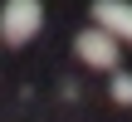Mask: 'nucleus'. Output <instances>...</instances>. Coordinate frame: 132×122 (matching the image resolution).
Segmentation results:
<instances>
[{
    "mask_svg": "<svg viewBox=\"0 0 132 122\" xmlns=\"http://www.w3.org/2000/svg\"><path fill=\"white\" fill-rule=\"evenodd\" d=\"M93 24L113 39H132V5L127 0H93Z\"/></svg>",
    "mask_w": 132,
    "mask_h": 122,
    "instance_id": "nucleus-3",
    "label": "nucleus"
},
{
    "mask_svg": "<svg viewBox=\"0 0 132 122\" xmlns=\"http://www.w3.org/2000/svg\"><path fill=\"white\" fill-rule=\"evenodd\" d=\"M113 103H132V73H113Z\"/></svg>",
    "mask_w": 132,
    "mask_h": 122,
    "instance_id": "nucleus-4",
    "label": "nucleus"
},
{
    "mask_svg": "<svg viewBox=\"0 0 132 122\" xmlns=\"http://www.w3.org/2000/svg\"><path fill=\"white\" fill-rule=\"evenodd\" d=\"M73 49H78V59L83 64H93V68H113L118 73V39L108 34V29H78V39H73Z\"/></svg>",
    "mask_w": 132,
    "mask_h": 122,
    "instance_id": "nucleus-2",
    "label": "nucleus"
},
{
    "mask_svg": "<svg viewBox=\"0 0 132 122\" xmlns=\"http://www.w3.org/2000/svg\"><path fill=\"white\" fill-rule=\"evenodd\" d=\"M39 24H44V5L39 0H5V10H0V39L5 44H29L34 34H39Z\"/></svg>",
    "mask_w": 132,
    "mask_h": 122,
    "instance_id": "nucleus-1",
    "label": "nucleus"
}]
</instances>
